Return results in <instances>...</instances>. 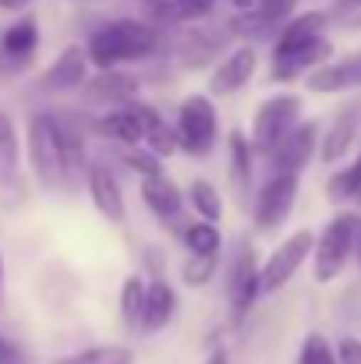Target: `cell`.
Listing matches in <instances>:
<instances>
[{"instance_id":"obj_1","label":"cell","mask_w":361,"mask_h":364,"mask_svg":"<svg viewBox=\"0 0 361 364\" xmlns=\"http://www.w3.org/2000/svg\"><path fill=\"white\" fill-rule=\"evenodd\" d=\"M159 46V32L149 28L145 21H135V18H117V21H107L93 32L89 46H85V57L89 64L103 68V71H114V64L120 60H142L149 53H156Z\"/></svg>"},{"instance_id":"obj_2","label":"cell","mask_w":361,"mask_h":364,"mask_svg":"<svg viewBox=\"0 0 361 364\" xmlns=\"http://www.w3.org/2000/svg\"><path fill=\"white\" fill-rule=\"evenodd\" d=\"M177 149H184L188 156L206 159L213 152L216 141V107L209 103V96H188L177 110Z\"/></svg>"},{"instance_id":"obj_3","label":"cell","mask_w":361,"mask_h":364,"mask_svg":"<svg viewBox=\"0 0 361 364\" xmlns=\"http://www.w3.org/2000/svg\"><path fill=\"white\" fill-rule=\"evenodd\" d=\"M28 163L43 188L61 181V121L50 114H36L28 121Z\"/></svg>"},{"instance_id":"obj_4","label":"cell","mask_w":361,"mask_h":364,"mask_svg":"<svg viewBox=\"0 0 361 364\" xmlns=\"http://www.w3.org/2000/svg\"><path fill=\"white\" fill-rule=\"evenodd\" d=\"M358 216H337L326 230H323V237L315 244V279L319 283H330L344 265H347V258H351V247L358 241Z\"/></svg>"},{"instance_id":"obj_5","label":"cell","mask_w":361,"mask_h":364,"mask_svg":"<svg viewBox=\"0 0 361 364\" xmlns=\"http://www.w3.org/2000/svg\"><path fill=\"white\" fill-rule=\"evenodd\" d=\"M298 114H301V100L298 96H273L258 107L255 124H251V145L258 152H273L294 127H298Z\"/></svg>"},{"instance_id":"obj_6","label":"cell","mask_w":361,"mask_h":364,"mask_svg":"<svg viewBox=\"0 0 361 364\" xmlns=\"http://www.w3.org/2000/svg\"><path fill=\"white\" fill-rule=\"evenodd\" d=\"M312 247H315L312 230H298V234H291L287 241L269 255V262L262 265V272H258V294H276V290H280V287L301 269V262L308 258Z\"/></svg>"},{"instance_id":"obj_7","label":"cell","mask_w":361,"mask_h":364,"mask_svg":"<svg viewBox=\"0 0 361 364\" xmlns=\"http://www.w3.org/2000/svg\"><path fill=\"white\" fill-rule=\"evenodd\" d=\"M294 198H298V173H273V181L255 198V227L276 230L291 216Z\"/></svg>"},{"instance_id":"obj_8","label":"cell","mask_w":361,"mask_h":364,"mask_svg":"<svg viewBox=\"0 0 361 364\" xmlns=\"http://www.w3.org/2000/svg\"><path fill=\"white\" fill-rule=\"evenodd\" d=\"M85 78H89V57H85V50L82 46H68L39 75V89L43 92H68V89H82Z\"/></svg>"},{"instance_id":"obj_9","label":"cell","mask_w":361,"mask_h":364,"mask_svg":"<svg viewBox=\"0 0 361 364\" xmlns=\"http://www.w3.org/2000/svg\"><path fill=\"white\" fill-rule=\"evenodd\" d=\"M255 64H258L255 46L231 50V53L224 57V64L209 75V92H213V96H231V92H238L241 85L255 75Z\"/></svg>"},{"instance_id":"obj_10","label":"cell","mask_w":361,"mask_h":364,"mask_svg":"<svg viewBox=\"0 0 361 364\" xmlns=\"http://www.w3.org/2000/svg\"><path fill=\"white\" fill-rule=\"evenodd\" d=\"M312 149H315V124H298V127L269 152L276 173H298V170L312 159Z\"/></svg>"},{"instance_id":"obj_11","label":"cell","mask_w":361,"mask_h":364,"mask_svg":"<svg viewBox=\"0 0 361 364\" xmlns=\"http://www.w3.org/2000/svg\"><path fill=\"white\" fill-rule=\"evenodd\" d=\"M85 181H89V195H93V205L100 209V216H107L110 223H120L124 220V191L114 181V173L103 163H93Z\"/></svg>"},{"instance_id":"obj_12","label":"cell","mask_w":361,"mask_h":364,"mask_svg":"<svg viewBox=\"0 0 361 364\" xmlns=\"http://www.w3.org/2000/svg\"><path fill=\"white\" fill-rule=\"evenodd\" d=\"M323 28H326V14L323 11H308V14H298L276 39V50H273V60L276 57H287V53H298L305 46H312L315 39H323Z\"/></svg>"},{"instance_id":"obj_13","label":"cell","mask_w":361,"mask_h":364,"mask_svg":"<svg viewBox=\"0 0 361 364\" xmlns=\"http://www.w3.org/2000/svg\"><path fill=\"white\" fill-rule=\"evenodd\" d=\"M174 311H177V294H174V287L167 283V279H152V283H145V308H142V329L145 333H156V329H163L170 318H174Z\"/></svg>"},{"instance_id":"obj_14","label":"cell","mask_w":361,"mask_h":364,"mask_svg":"<svg viewBox=\"0 0 361 364\" xmlns=\"http://www.w3.org/2000/svg\"><path fill=\"white\" fill-rule=\"evenodd\" d=\"M330 53H333V46L326 43V39H315L312 46H305V50H298V53H287V57H276L273 64V78L276 82H291V78H298V75H305L308 68H323L326 60H330Z\"/></svg>"},{"instance_id":"obj_15","label":"cell","mask_w":361,"mask_h":364,"mask_svg":"<svg viewBox=\"0 0 361 364\" xmlns=\"http://www.w3.org/2000/svg\"><path fill=\"white\" fill-rule=\"evenodd\" d=\"M347 85H361V53L347 57L344 64H323L308 75V89L312 92H337Z\"/></svg>"},{"instance_id":"obj_16","label":"cell","mask_w":361,"mask_h":364,"mask_svg":"<svg viewBox=\"0 0 361 364\" xmlns=\"http://www.w3.org/2000/svg\"><path fill=\"white\" fill-rule=\"evenodd\" d=\"M142 202L149 205V213H156L159 220H174L181 209H184V198H181V188L167 177H149L142 181Z\"/></svg>"},{"instance_id":"obj_17","label":"cell","mask_w":361,"mask_h":364,"mask_svg":"<svg viewBox=\"0 0 361 364\" xmlns=\"http://www.w3.org/2000/svg\"><path fill=\"white\" fill-rule=\"evenodd\" d=\"M255 255L251 247H241V255L234 258V272H231V301H234V311H248L258 297V272H255Z\"/></svg>"},{"instance_id":"obj_18","label":"cell","mask_w":361,"mask_h":364,"mask_svg":"<svg viewBox=\"0 0 361 364\" xmlns=\"http://www.w3.org/2000/svg\"><path fill=\"white\" fill-rule=\"evenodd\" d=\"M85 89H89L85 96L96 103H127V100H135L138 82L131 75H120V71H103L100 78L85 82Z\"/></svg>"},{"instance_id":"obj_19","label":"cell","mask_w":361,"mask_h":364,"mask_svg":"<svg viewBox=\"0 0 361 364\" xmlns=\"http://www.w3.org/2000/svg\"><path fill=\"white\" fill-rule=\"evenodd\" d=\"M135 107V114L142 117V127H145V141H149V152L156 156V159H163V156H174L177 152V134L167 127V124L159 121V114L152 110V107H145V103H131Z\"/></svg>"},{"instance_id":"obj_20","label":"cell","mask_w":361,"mask_h":364,"mask_svg":"<svg viewBox=\"0 0 361 364\" xmlns=\"http://www.w3.org/2000/svg\"><path fill=\"white\" fill-rule=\"evenodd\" d=\"M355 134H358V107L351 103V107H344V110L337 114V121L330 127V134H326V141H323V159H326V163L340 159V156L351 149Z\"/></svg>"},{"instance_id":"obj_21","label":"cell","mask_w":361,"mask_h":364,"mask_svg":"<svg viewBox=\"0 0 361 364\" xmlns=\"http://www.w3.org/2000/svg\"><path fill=\"white\" fill-rule=\"evenodd\" d=\"M61 177L68 184H78L82 166H85V138L75 124H61Z\"/></svg>"},{"instance_id":"obj_22","label":"cell","mask_w":361,"mask_h":364,"mask_svg":"<svg viewBox=\"0 0 361 364\" xmlns=\"http://www.w3.org/2000/svg\"><path fill=\"white\" fill-rule=\"evenodd\" d=\"M18 163H21L18 131H14V121L7 117V110H0V188H11L18 181Z\"/></svg>"},{"instance_id":"obj_23","label":"cell","mask_w":361,"mask_h":364,"mask_svg":"<svg viewBox=\"0 0 361 364\" xmlns=\"http://www.w3.org/2000/svg\"><path fill=\"white\" fill-rule=\"evenodd\" d=\"M36 43H39V25H36V18H21V21H14V25L0 36V50H4V57H11V60H25V57L36 50Z\"/></svg>"},{"instance_id":"obj_24","label":"cell","mask_w":361,"mask_h":364,"mask_svg":"<svg viewBox=\"0 0 361 364\" xmlns=\"http://www.w3.org/2000/svg\"><path fill=\"white\" fill-rule=\"evenodd\" d=\"M100 131L117 138L124 145H138L145 141V127H142V117L135 114V107H124V110H110L103 121H100Z\"/></svg>"},{"instance_id":"obj_25","label":"cell","mask_w":361,"mask_h":364,"mask_svg":"<svg viewBox=\"0 0 361 364\" xmlns=\"http://www.w3.org/2000/svg\"><path fill=\"white\" fill-rule=\"evenodd\" d=\"M53 364H135V350H131V347L110 343V347H89V350L57 358Z\"/></svg>"},{"instance_id":"obj_26","label":"cell","mask_w":361,"mask_h":364,"mask_svg":"<svg viewBox=\"0 0 361 364\" xmlns=\"http://www.w3.org/2000/svg\"><path fill=\"white\" fill-rule=\"evenodd\" d=\"M231 181H234V191L244 198L248 184H251V145L238 131L231 134Z\"/></svg>"},{"instance_id":"obj_27","label":"cell","mask_w":361,"mask_h":364,"mask_svg":"<svg viewBox=\"0 0 361 364\" xmlns=\"http://www.w3.org/2000/svg\"><path fill=\"white\" fill-rule=\"evenodd\" d=\"M188 198H192L195 213L202 216V223H213V227H216V220L224 216V202H220L216 188H213L209 181H192V188H188Z\"/></svg>"},{"instance_id":"obj_28","label":"cell","mask_w":361,"mask_h":364,"mask_svg":"<svg viewBox=\"0 0 361 364\" xmlns=\"http://www.w3.org/2000/svg\"><path fill=\"white\" fill-rule=\"evenodd\" d=\"M142 308H145V279L142 276H127L124 287H120V311H124V322L131 329L142 322Z\"/></svg>"},{"instance_id":"obj_29","label":"cell","mask_w":361,"mask_h":364,"mask_svg":"<svg viewBox=\"0 0 361 364\" xmlns=\"http://www.w3.org/2000/svg\"><path fill=\"white\" fill-rule=\"evenodd\" d=\"M184 244H188V251L195 258H216V251H220V230L213 223H192L184 230Z\"/></svg>"},{"instance_id":"obj_30","label":"cell","mask_w":361,"mask_h":364,"mask_svg":"<svg viewBox=\"0 0 361 364\" xmlns=\"http://www.w3.org/2000/svg\"><path fill=\"white\" fill-rule=\"evenodd\" d=\"M167 7H170L167 18H174V21H199V18L213 14L216 0H170Z\"/></svg>"},{"instance_id":"obj_31","label":"cell","mask_w":361,"mask_h":364,"mask_svg":"<svg viewBox=\"0 0 361 364\" xmlns=\"http://www.w3.org/2000/svg\"><path fill=\"white\" fill-rule=\"evenodd\" d=\"M330 195H337V198L361 195V156L355 159V166H351V170H344V173H337V177L330 181Z\"/></svg>"},{"instance_id":"obj_32","label":"cell","mask_w":361,"mask_h":364,"mask_svg":"<svg viewBox=\"0 0 361 364\" xmlns=\"http://www.w3.org/2000/svg\"><path fill=\"white\" fill-rule=\"evenodd\" d=\"M124 163L135 170V173H142V181H149V177H163V163L149 152V149H138V152H127L124 156Z\"/></svg>"},{"instance_id":"obj_33","label":"cell","mask_w":361,"mask_h":364,"mask_svg":"<svg viewBox=\"0 0 361 364\" xmlns=\"http://www.w3.org/2000/svg\"><path fill=\"white\" fill-rule=\"evenodd\" d=\"M298 364H337V358H333L330 343H326L319 333H312V336L305 340V347H301V361Z\"/></svg>"},{"instance_id":"obj_34","label":"cell","mask_w":361,"mask_h":364,"mask_svg":"<svg viewBox=\"0 0 361 364\" xmlns=\"http://www.w3.org/2000/svg\"><path fill=\"white\" fill-rule=\"evenodd\" d=\"M213 272H216V258H192L181 276H184L188 287H206L213 279Z\"/></svg>"},{"instance_id":"obj_35","label":"cell","mask_w":361,"mask_h":364,"mask_svg":"<svg viewBox=\"0 0 361 364\" xmlns=\"http://www.w3.org/2000/svg\"><path fill=\"white\" fill-rule=\"evenodd\" d=\"M294 4H298V0H255V14L273 25V21H280L283 14H291Z\"/></svg>"},{"instance_id":"obj_36","label":"cell","mask_w":361,"mask_h":364,"mask_svg":"<svg viewBox=\"0 0 361 364\" xmlns=\"http://www.w3.org/2000/svg\"><path fill=\"white\" fill-rule=\"evenodd\" d=\"M337 364H361V340H340V354H337Z\"/></svg>"},{"instance_id":"obj_37","label":"cell","mask_w":361,"mask_h":364,"mask_svg":"<svg viewBox=\"0 0 361 364\" xmlns=\"http://www.w3.org/2000/svg\"><path fill=\"white\" fill-rule=\"evenodd\" d=\"M11 361H14V347L0 336V364H11Z\"/></svg>"},{"instance_id":"obj_38","label":"cell","mask_w":361,"mask_h":364,"mask_svg":"<svg viewBox=\"0 0 361 364\" xmlns=\"http://www.w3.org/2000/svg\"><path fill=\"white\" fill-rule=\"evenodd\" d=\"M231 4L238 7L241 14H244V11H255V0H231Z\"/></svg>"},{"instance_id":"obj_39","label":"cell","mask_w":361,"mask_h":364,"mask_svg":"<svg viewBox=\"0 0 361 364\" xmlns=\"http://www.w3.org/2000/svg\"><path fill=\"white\" fill-rule=\"evenodd\" d=\"M340 11H351V7H361V0H337Z\"/></svg>"},{"instance_id":"obj_40","label":"cell","mask_w":361,"mask_h":364,"mask_svg":"<svg viewBox=\"0 0 361 364\" xmlns=\"http://www.w3.org/2000/svg\"><path fill=\"white\" fill-rule=\"evenodd\" d=\"M206 364H227V354H224V350H216V354H213Z\"/></svg>"},{"instance_id":"obj_41","label":"cell","mask_w":361,"mask_h":364,"mask_svg":"<svg viewBox=\"0 0 361 364\" xmlns=\"http://www.w3.org/2000/svg\"><path fill=\"white\" fill-rule=\"evenodd\" d=\"M0 301H4V255H0Z\"/></svg>"},{"instance_id":"obj_42","label":"cell","mask_w":361,"mask_h":364,"mask_svg":"<svg viewBox=\"0 0 361 364\" xmlns=\"http://www.w3.org/2000/svg\"><path fill=\"white\" fill-rule=\"evenodd\" d=\"M18 4H25V0H0V7H18Z\"/></svg>"},{"instance_id":"obj_43","label":"cell","mask_w":361,"mask_h":364,"mask_svg":"<svg viewBox=\"0 0 361 364\" xmlns=\"http://www.w3.org/2000/svg\"><path fill=\"white\" fill-rule=\"evenodd\" d=\"M145 4H167V0H145Z\"/></svg>"},{"instance_id":"obj_44","label":"cell","mask_w":361,"mask_h":364,"mask_svg":"<svg viewBox=\"0 0 361 364\" xmlns=\"http://www.w3.org/2000/svg\"><path fill=\"white\" fill-rule=\"evenodd\" d=\"M11 364H18V361H11Z\"/></svg>"},{"instance_id":"obj_45","label":"cell","mask_w":361,"mask_h":364,"mask_svg":"<svg viewBox=\"0 0 361 364\" xmlns=\"http://www.w3.org/2000/svg\"><path fill=\"white\" fill-rule=\"evenodd\" d=\"M358 198H361V195H358Z\"/></svg>"}]
</instances>
